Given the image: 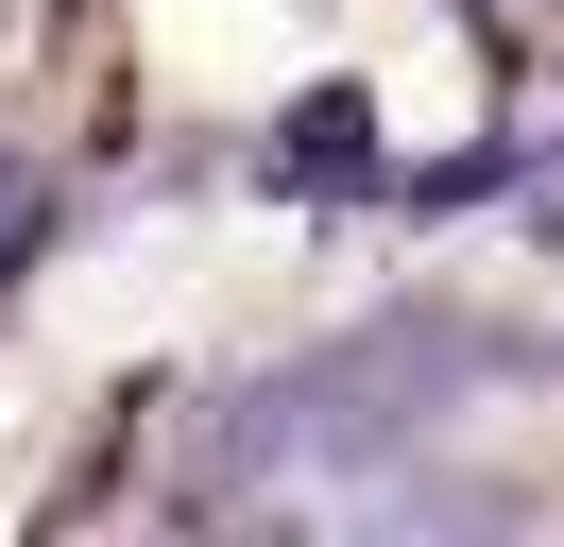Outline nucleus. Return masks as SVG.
I'll return each mask as SVG.
<instances>
[{
    "mask_svg": "<svg viewBox=\"0 0 564 547\" xmlns=\"http://www.w3.org/2000/svg\"><path fill=\"white\" fill-rule=\"evenodd\" d=\"M18 223H35V189H18V171H0V257H18Z\"/></svg>",
    "mask_w": 564,
    "mask_h": 547,
    "instance_id": "nucleus-1",
    "label": "nucleus"
}]
</instances>
